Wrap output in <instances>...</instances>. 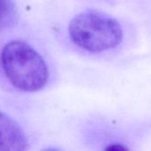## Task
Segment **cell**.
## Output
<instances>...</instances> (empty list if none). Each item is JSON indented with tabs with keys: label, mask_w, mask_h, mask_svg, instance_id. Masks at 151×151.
I'll use <instances>...</instances> for the list:
<instances>
[{
	"label": "cell",
	"mask_w": 151,
	"mask_h": 151,
	"mask_svg": "<svg viewBox=\"0 0 151 151\" xmlns=\"http://www.w3.org/2000/svg\"><path fill=\"white\" fill-rule=\"evenodd\" d=\"M0 62L6 79L18 90L37 92L49 79V69L43 57L28 43L8 42L2 48Z\"/></svg>",
	"instance_id": "6da1fadb"
},
{
	"label": "cell",
	"mask_w": 151,
	"mask_h": 151,
	"mask_svg": "<svg viewBox=\"0 0 151 151\" xmlns=\"http://www.w3.org/2000/svg\"><path fill=\"white\" fill-rule=\"evenodd\" d=\"M68 35L78 47L90 52H102L121 43L123 29L109 16L86 12L72 19L68 25Z\"/></svg>",
	"instance_id": "7a4b0ae2"
},
{
	"label": "cell",
	"mask_w": 151,
	"mask_h": 151,
	"mask_svg": "<svg viewBox=\"0 0 151 151\" xmlns=\"http://www.w3.org/2000/svg\"><path fill=\"white\" fill-rule=\"evenodd\" d=\"M27 139L21 126L0 111V151H26Z\"/></svg>",
	"instance_id": "3957f363"
},
{
	"label": "cell",
	"mask_w": 151,
	"mask_h": 151,
	"mask_svg": "<svg viewBox=\"0 0 151 151\" xmlns=\"http://www.w3.org/2000/svg\"><path fill=\"white\" fill-rule=\"evenodd\" d=\"M15 15V7L12 0H0V29L10 24Z\"/></svg>",
	"instance_id": "277c9868"
},
{
	"label": "cell",
	"mask_w": 151,
	"mask_h": 151,
	"mask_svg": "<svg viewBox=\"0 0 151 151\" xmlns=\"http://www.w3.org/2000/svg\"><path fill=\"white\" fill-rule=\"evenodd\" d=\"M104 151H129L127 147L120 143H112L109 145Z\"/></svg>",
	"instance_id": "5b68a950"
},
{
	"label": "cell",
	"mask_w": 151,
	"mask_h": 151,
	"mask_svg": "<svg viewBox=\"0 0 151 151\" xmlns=\"http://www.w3.org/2000/svg\"><path fill=\"white\" fill-rule=\"evenodd\" d=\"M43 151H60V150H58V149H56V148L49 147V148H45V149H44Z\"/></svg>",
	"instance_id": "8992f818"
}]
</instances>
